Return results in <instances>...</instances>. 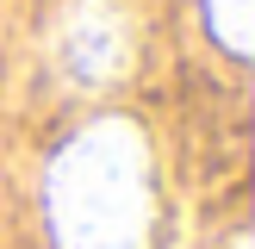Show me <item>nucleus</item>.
Wrapping results in <instances>:
<instances>
[{"label": "nucleus", "instance_id": "1", "mask_svg": "<svg viewBox=\"0 0 255 249\" xmlns=\"http://www.w3.org/2000/svg\"><path fill=\"white\" fill-rule=\"evenodd\" d=\"M50 237L62 249H143L149 149L131 124H87L50 168Z\"/></svg>", "mask_w": 255, "mask_h": 249}, {"label": "nucleus", "instance_id": "3", "mask_svg": "<svg viewBox=\"0 0 255 249\" xmlns=\"http://www.w3.org/2000/svg\"><path fill=\"white\" fill-rule=\"evenodd\" d=\"M206 19L224 50H249V0H206Z\"/></svg>", "mask_w": 255, "mask_h": 249}, {"label": "nucleus", "instance_id": "2", "mask_svg": "<svg viewBox=\"0 0 255 249\" xmlns=\"http://www.w3.org/2000/svg\"><path fill=\"white\" fill-rule=\"evenodd\" d=\"M50 62L69 87H112L131 62L125 0H69L56 31H50Z\"/></svg>", "mask_w": 255, "mask_h": 249}]
</instances>
